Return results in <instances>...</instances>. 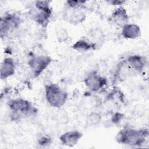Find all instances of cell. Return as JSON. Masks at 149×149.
Here are the masks:
<instances>
[{"instance_id": "1", "label": "cell", "mask_w": 149, "mask_h": 149, "mask_svg": "<svg viewBox=\"0 0 149 149\" xmlns=\"http://www.w3.org/2000/svg\"><path fill=\"white\" fill-rule=\"evenodd\" d=\"M148 136L147 129H136L125 127L116 134L115 139L118 143L132 147H141L146 143Z\"/></svg>"}, {"instance_id": "2", "label": "cell", "mask_w": 149, "mask_h": 149, "mask_svg": "<svg viewBox=\"0 0 149 149\" xmlns=\"http://www.w3.org/2000/svg\"><path fill=\"white\" fill-rule=\"evenodd\" d=\"M11 113L10 116L14 120H19L23 116H30L37 113V108L27 100L16 98L9 100L7 102Z\"/></svg>"}, {"instance_id": "3", "label": "cell", "mask_w": 149, "mask_h": 149, "mask_svg": "<svg viewBox=\"0 0 149 149\" xmlns=\"http://www.w3.org/2000/svg\"><path fill=\"white\" fill-rule=\"evenodd\" d=\"M44 94L48 104L51 107L58 109L66 104L68 98V93L54 83L48 84L45 86Z\"/></svg>"}, {"instance_id": "4", "label": "cell", "mask_w": 149, "mask_h": 149, "mask_svg": "<svg viewBox=\"0 0 149 149\" xmlns=\"http://www.w3.org/2000/svg\"><path fill=\"white\" fill-rule=\"evenodd\" d=\"M52 13L50 1H37L34 3V8L31 10L30 15L35 22L45 28L49 23Z\"/></svg>"}, {"instance_id": "5", "label": "cell", "mask_w": 149, "mask_h": 149, "mask_svg": "<svg viewBox=\"0 0 149 149\" xmlns=\"http://www.w3.org/2000/svg\"><path fill=\"white\" fill-rule=\"evenodd\" d=\"M21 24V19L15 13H9L0 18V34L2 38L17 29Z\"/></svg>"}, {"instance_id": "6", "label": "cell", "mask_w": 149, "mask_h": 149, "mask_svg": "<svg viewBox=\"0 0 149 149\" xmlns=\"http://www.w3.org/2000/svg\"><path fill=\"white\" fill-rule=\"evenodd\" d=\"M52 62V58L45 55L31 56L28 61L29 66L34 77L39 76Z\"/></svg>"}, {"instance_id": "7", "label": "cell", "mask_w": 149, "mask_h": 149, "mask_svg": "<svg viewBox=\"0 0 149 149\" xmlns=\"http://www.w3.org/2000/svg\"><path fill=\"white\" fill-rule=\"evenodd\" d=\"M107 79L97 71L90 72L84 78L86 87L91 92H97L102 89L107 84Z\"/></svg>"}, {"instance_id": "8", "label": "cell", "mask_w": 149, "mask_h": 149, "mask_svg": "<svg viewBox=\"0 0 149 149\" xmlns=\"http://www.w3.org/2000/svg\"><path fill=\"white\" fill-rule=\"evenodd\" d=\"M125 61L132 72L137 73H140L143 70L147 62L144 56L138 54L129 55Z\"/></svg>"}, {"instance_id": "9", "label": "cell", "mask_w": 149, "mask_h": 149, "mask_svg": "<svg viewBox=\"0 0 149 149\" xmlns=\"http://www.w3.org/2000/svg\"><path fill=\"white\" fill-rule=\"evenodd\" d=\"M83 133L78 130H70L61 134L59 139L62 144L72 147L75 146L83 137Z\"/></svg>"}, {"instance_id": "10", "label": "cell", "mask_w": 149, "mask_h": 149, "mask_svg": "<svg viewBox=\"0 0 149 149\" xmlns=\"http://www.w3.org/2000/svg\"><path fill=\"white\" fill-rule=\"evenodd\" d=\"M112 22L117 26L122 27L129 23V16L126 9L123 6L116 7L111 15Z\"/></svg>"}, {"instance_id": "11", "label": "cell", "mask_w": 149, "mask_h": 149, "mask_svg": "<svg viewBox=\"0 0 149 149\" xmlns=\"http://www.w3.org/2000/svg\"><path fill=\"white\" fill-rule=\"evenodd\" d=\"M16 65L14 60L10 57H6L3 59L1 63L0 77L5 80L15 74Z\"/></svg>"}, {"instance_id": "12", "label": "cell", "mask_w": 149, "mask_h": 149, "mask_svg": "<svg viewBox=\"0 0 149 149\" xmlns=\"http://www.w3.org/2000/svg\"><path fill=\"white\" fill-rule=\"evenodd\" d=\"M122 36L127 40H135L141 35L140 27L135 23H128L122 27Z\"/></svg>"}, {"instance_id": "13", "label": "cell", "mask_w": 149, "mask_h": 149, "mask_svg": "<svg viewBox=\"0 0 149 149\" xmlns=\"http://www.w3.org/2000/svg\"><path fill=\"white\" fill-rule=\"evenodd\" d=\"M68 11L66 13L65 18L69 23L74 24H80L85 20L86 15L83 8L76 9L68 8Z\"/></svg>"}, {"instance_id": "14", "label": "cell", "mask_w": 149, "mask_h": 149, "mask_svg": "<svg viewBox=\"0 0 149 149\" xmlns=\"http://www.w3.org/2000/svg\"><path fill=\"white\" fill-rule=\"evenodd\" d=\"M90 39H88L95 47V49H98L103 44L105 36L102 30L100 28L93 29L90 33Z\"/></svg>"}, {"instance_id": "15", "label": "cell", "mask_w": 149, "mask_h": 149, "mask_svg": "<svg viewBox=\"0 0 149 149\" xmlns=\"http://www.w3.org/2000/svg\"><path fill=\"white\" fill-rule=\"evenodd\" d=\"M72 48L80 52H86L91 50H95V47L88 39H80L72 45Z\"/></svg>"}, {"instance_id": "16", "label": "cell", "mask_w": 149, "mask_h": 149, "mask_svg": "<svg viewBox=\"0 0 149 149\" xmlns=\"http://www.w3.org/2000/svg\"><path fill=\"white\" fill-rule=\"evenodd\" d=\"M130 72H132L127 66L125 60L120 62L117 66L115 71V77L117 80L122 81L126 79Z\"/></svg>"}, {"instance_id": "17", "label": "cell", "mask_w": 149, "mask_h": 149, "mask_svg": "<svg viewBox=\"0 0 149 149\" xmlns=\"http://www.w3.org/2000/svg\"><path fill=\"white\" fill-rule=\"evenodd\" d=\"M102 120L101 115L97 112L90 113L86 118V125L88 126H94L99 125Z\"/></svg>"}, {"instance_id": "18", "label": "cell", "mask_w": 149, "mask_h": 149, "mask_svg": "<svg viewBox=\"0 0 149 149\" xmlns=\"http://www.w3.org/2000/svg\"><path fill=\"white\" fill-rule=\"evenodd\" d=\"M58 122L62 125H66L69 122V116L68 112L64 109H59L56 113Z\"/></svg>"}, {"instance_id": "19", "label": "cell", "mask_w": 149, "mask_h": 149, "mask_svg": "<svg viewBox=\"0 0 149 149\" xmlns=\"http://www.w3.org/2000/svg\"><path fill=\"white\" fill-rule=\"evenodd\" d=\"M56 37L59 42H65L69 38V36L66 29L61 27L58 29L56 31Z\"/></svg>"}, {"instance_id": "20", "label": "cell", "mask_w": 149, "mask_h": 149, "mask_svg": "<svg viewBox=\"0 0 149 149\" xmlns=\"http://www.w3.org/2000/svg\"><path fill=\"white\" fill-rule=\"evenodd\" d=\"M66 6L69 9H76L83 8L86 1H66Z\"/></svg>"}, {"instance_id": "21", "label": "cell", "mask_w": 149, "mask_h": 149, "mask_svg": "<svg viewBox=\"0 0 149 149\" xmlns=\"http://www.w3.org/2000/svg\"><path fill=\"white\" fill-rule=\"evenodd\" d=\"M51 143V139L48 136H42L38 140V144L41 147H45Z\"/></svg>"}, {"instance_id": "22", "label": "cell", "mask_w": 149, "mask_h": 149, "mask_svg": "<svg viewBox=\"0 0 149 149\" xmlns=\"http://www.w3.org/2000/svg\"><path fill=\"white\" fill-rule=\"evenodd\" d=\"M124 118V115L122 113L116 112L111 118V122L114 124H118Z\"/></svg>"}, {"instance_id": "23", "label": "cell", "mask_w": 149, "mask_h": 149, "mask_svg": "<svg viewBox=\"0 0 149 149\" xmlns=\"http://www.w3.org/2000/svg\"><path fill=\"white\" fill-rule=\"evenodd\" d=\"M108 3H109L111 5L116 6V7L121 6L124 5V3L126 2L124 1H119V0H112V1H107Z\"/></svg>"}]
</instances>
